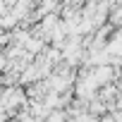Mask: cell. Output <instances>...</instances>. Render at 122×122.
<instances>
[{
    "mask_svg": "<svg viewBox=\"0 0 122 122\" xmlns=\"http://www.w3.org/2000/svg\"><path fill=\"white\" fill-rule=\"evenodd\" d=\"M46 122H70V115H67L65 108H57V110H53V112L48 115Z\"/></svg>",
    "mask_w": 122,
    "mask_h": 122,
    "instance_id": "cell-1",
    "label": "cell"
},
{
    "mask_svg": "<svg viewBox=\"0 0 122 122\" xmlns=\"http://www.w3.org/2000/svg\"><path fill=\"white\" fill-rule=\"evenodd\" d=\"M115 29H122V5H117V7H112V12H110V19H108Z\"/></svg>",
    "mask_w": 122,
    "mask_h": 122,
    "instance_id": "cell-2",
    "label": "cell"
}]
</instances>
